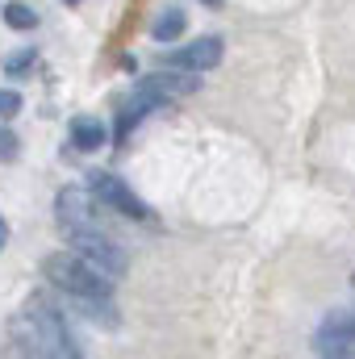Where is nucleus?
<instances>
[{
  "label": "nucleus",
  "instance_id": "a211bd4d",
  "mask_svg": "<svg viewBox=\"0 0 355 359\" xmlns=\"http://www.w3.org/2000/svg\"><path fill=\"white\" fill-rule=\"evenodd\" d=\"M67 4H80V0H67Z\"/></svg>",
  "mask_w": 355,
  "mask_h": 359
},
{
  "label": "nucleus",
  "instance_id": "9b49d317",
  "mask_svg": "<svg viewBox=\"0 0 355 359\" xmlns=\"http://www.w3.org/2000/svg\"><path fill=\"white\" fill-rule=\"evenodd\" d=\"M184 34V8H163V17L151 25V38L155 42H176Z\"/></svg>",
  "mask_w": 355,
  "mask_h": 359
},
{
  "label": "nucleus",
  "instance_id": "20e7f679",
  "mask_svg": "<svg viewBox=\"0 0 355 359\" xmlns=\"http://www.w3.org/2000/svg\"><path fill=\"white\" fill-rule=\"evenodd\" d=\"M88 188L100 196V205H109V209H117L121 217H134V222H147L151 217V209L121 184V180L113 176V172H92L88 176Z\"/></svg>",
  "mask_w": 355,
  "mask_h": 359
},
{
  "label": "nucleus",
  "instance_id": "f257e3e1",
  "mask_svg": "<svg viewBox=\"0 0 355 359\" xmlns=\"http://www.w3.org/2000/svg\"><path fill=\"white\" fill-rule=\"evenodd\" d=\"M8 334H13L17 351H29V355H72V359L80 355V347H76V339H72L63 313H59L46 297H34V301L13 318Z\"/></svg>",
  "mask_w": 355,
  "mask_h": 359
},
{
  "label": "nucleus",
  "instance_id": "f03ea898",
  "mask_svg": "<svg viewBox=\"0 0 355 359\" xmlns=\"http://www.w3.org/2000/svg\"><path fill=\"white\" fill-rule=\"evenodd\" d=\"M42 271L51 276V284H59L67 297H113V280L84 264L80 255H46Z\"/></svg>",
  "mask_w": 355,
  "mask_h": 359
},
{
  "label": "nucleus",
  "instance_id": "f8f14e48",
  "mask_svg": "<svg viewBox=\"0 0 355 359\" xmlns=\"http://www.w3.org/2000/svg\"><path fill=\"white\" fill-rule=\"evenodd\" d=\"M4 21H8L13 29H34V25H38V13H34L29 4H17V0H13V4H4Z\"/></svg>",
  "mask_w": 355,
  "mask_h": 359
},
{
  "label": "nucleus",
  "instance_id": "1a4fd4ad",
  "mask_svg": "<svg viewBox=\"0 0 355 359\" xmlns=\"http://www.w3.org/2000/svg\"><path fill=\"white\" fill-rule=\"evenodd\" d=\"M151 109H163V104H155L151 96H142V92H134V100L121 109V117H117V142H126L130 138V130L142 121V113H151Z\"/></svg>",
  "mask_w": 355,
  "mask_h": 359
},
{
  "label": "nucleus",
  "instance_id": "6e6552de",
  "mask_svg": "<svg viewBox=\"0 0 355 359\" xmlns=\"http://www.w3.org/2000/svg\"><path fill=\"white\" fill-rule=\"evenodd\" d=\"M217 63H222V38H213V34L168 55V67H184V72H213Z\"/></svg>",
  "mask_w": 355,
  "mask_h": 359
},
{
  "label": "nucleus",
  "instance_id": "2eb2a0df",
  "mask_svg": "<svg viewBox=\"0 0 355 359\" xmlns=\"http://www.w3.org/2000/svg\"><path fill=\"white\" fill-rule=\"evenodd\" d=\"M0 159H4V163L17 159V134H13V130H0Z\"/></svg>",
  "mask_w": 355,
  "mask_h": 359
},
{
  "label": "nucleus",
  "instance_id": "f3484780",
  "mask_svg": "<svg viewBox=\"0 0 355 359\" xmlns=\"http://www.w3.org/2000/svg\"><path fill=\"white\" fill-rule=\"evenodd\" d=\"M201 4H209V8H222V0H201Z\"/></svg>",
  "mask_w": 355,
  "mask_h": 359
},
{
  "label": "nucleus",
  "instance_id": "39448f33",
  "mask_svg": "<svg viewBox=\"0 0 355 359\" xmlns=\"http://www.w3.org/2000/svg\"><path fill=\"white\" fill-rule=\"evenodd\" d=\"M314 351L318 355H355V313L347 309H335L322 326H318V334H314Z\"/></svg>",
  "mask_w": 355,
  "mask_h": 359
},
{
  "label": "nucleus",
  "instance_id": "0eeeda50",
  "mask_svg": "<svg viewBox=\"0 0 355 359\" xmlns=\"http://www.w3.org/2000/svg\"><path fill=\"white\" fill-rule=\"evenodd\" d=\"M55 209H59V222H63L67 230H84V226H96L100 196H96L92 188H63L59 201H55Z\"/></svg>",
  "mask_w": 355,
  "mask_h": 359
},
{
  "label": "nucleus",
  "instance_id": "4468645a",
  "mask_svg": "<svg viewBox=\"0 0 355 359\" xmlns=\"http://www.w3.org/2000/svg\"><path fill=\"white\" fill-rule=\"evenodd\" d=\"M29 67H34V50H21V55H13V59L4 63L8 76H21V72H29Z\"/></svg>",
  "mask_w": 355,
  "mask_h": 359
},
{
  "label": "nucleus",
  "instance_id": "dca6fc26",
  "mask_svg": "<svg viewBox=\"0 0 355 359\" xmlns=\"http://www.w3.org/2000/svg\"><path fill=\"white\" fill-rule=\"evenodd\" d=\"M4 243H8V222L0 217V247H4Z\"/></svg>",
  "mask_w": 355,
  "mask_h": 359
},
{
  "label": "nucleus",
  "instance_id": "ddd939ff",
  "mask_svg": "<svg viewBox=\"0 0 355 359\" xmlns=\"http://www.w3.org/2000/svg\"><path fill=\"white\" fill-rule=\"evenodd\" d=\"M17 109H21V92L0 88V117H17Z\"/></svg>",
  "mask_w": 355,
  "mask_h": 359
},
{
  "label": "nucleus",
  "instance_id": "6ab92c4d",
  "mask_svg": "<svg viewBox=\"0 0 355 359\" xmlns=\"http://www.w3.org/2000/svg\"><path fill=\"white\" fill-rule=\"evenodd\" d=\"M351 284H355V276H351Z\"/></svg>",
  "mask_w": 355,
  "mask_h": 359
},
{
  "label": "nucleus",
  "instance_id": "9d476101",
  "mask_svg": "<svg viewBox=\"0 0 355 359\" xmlns=\"http://www.w3.org/2000/svg\"><path fill=\"white\" fill-rule=\"evenodd\" d=\"M72 142H76V151H100L105 147V126L96 117H76L72 121Z\"/></svg>",
  "mask_w": 355,
  "mask_h": 359
},
{
  "label": "nucleus",
  "instance_id": "7ed1b4c3",
  "mask_svg": "<svg viewBox=\"0 0 355 359\" xmlns=\"http://www.w3.org/2000/svg\"><path fill=\"white\" fill-rule=\"evenodd\" d=\"M72 255H80L84 264L100 271V276H109V280H117L121 271L130 268V259H126V251L113 243V238H105V234H96V226H84V230H72Z\"/></svg>",
  "mask_w": 355,
  "mask_h": 359
},
{
  "label": "nucleus",
  "instance_id": "423d86ee",
  "mask_svg": "<svg viewBox=\"0 0 355 359\" xmlns=\"http://www.w3.org/2000/svg\"><path fill=\"white\" fill-rule=\"evenodd\" d=\"M142 96H151L155 104H163V100H180V96H192V92H201V72H184V67H168V72H155V76H147L142 84H138Z\"/></svg>",
  "mask_w": 355,
  "mask_h": 359
}]
</instances>
